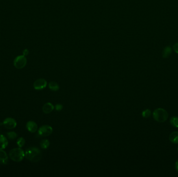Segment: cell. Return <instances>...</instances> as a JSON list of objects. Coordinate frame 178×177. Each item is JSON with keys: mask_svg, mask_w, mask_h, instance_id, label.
<instances>
[{"mask_svg": "<svg viewBox=\"0 0 178 177\" xmlns=\"http://www.w3.org/2000/svg\"><path fill=\"white\" fill-rule=\"evenodd\" d=\"M175 167H176V170L178 171V160L176 162L175 164Z\"/></svg>", "mask_w": 178, "mask_h": 177, "instance_id": "23", "label": "cell"}, {"mask_svg": "<svg viewBox=\"0 0 178 177\" xmlns=\"http://www.w3.org/2000/svg\"><path fill=\"white\" fill-rule=\"evenodd\" d=\"M50 141L47 139H44L42 140L40 142V146L42 149H46L50 146Z\"/></svg>", "mask_w": 178, "mask_h": 177, "instance_id": "16", "label": "cell"}, {"mask_svg": "<svg viewBox=\"0 0 178 177\" xmlns=\"http://www.w3.org/2000/svg\"></svg>", "mask_w": 178, "mask_h": 177, "instance_id": "24", "label": "cell"}, {"mask_svg": "<svg viewBox=\"0 0 178 177\" xmlns=\"http://www.w3.org/2000/svg\"><path fill=\"white\" fill-rule=\"evenodd\" d=\"M153 118L155 120L158 122H164L168 119V114L165 109L158 108L155 110L153 112Z\"/></svg>", "mask_w": 178, "mask_h": 177, "instance_id": "3", "label": "cell"}, {"mask_svg": "<svg viewBox=\"0 0 178 177\" xmlns=\"http://www.w3.org/2000/svg\"><path fill=\"white\" fill-rule=\"evenodd\" d=\"M172 53V49L169 46H166L163 50V57L164 58H168L169 57Z\"/></svg>", "mask_w": 178, "mask_h": 177, "instance_id": "13", "label": "cell"}, {"mask_svg": "<svg viewBox=\"0 0 178 177\" xmlns=\"http://www.w3.org/2000/svg\"><path fill=\"white\" fill-rule=\"evenodd\" d=\"M55 108L57 111H61V110L63 109V106L61 104H57L56 105H55Z\"/></svg>", "mask_w": 178, "mask_h": 177, "instance_id": "20", "label": "cell"}, {"mask_svg": "<svg viewBox=\"0 0 178 177\" xmlns=\"http://www.w3.org/2000/svg\"><path fill=\"white\" fill-rule=\"evenodd\" d=\"M29 50L28 49H24L23 50V52H22V54H23V55L25 56H26L27 55L29 54Z\"/></svg>", "mask_w": 178, "mask_h": 177, "instance_id": "22", "label": "cell"}, {"mask_svg": "<svg viewBox=\"0 0 178 177\" xmlns=\"http://www.w3.org/2000/svg\"><path fill=\"white\" fill-rule=\"evenodd\" d=\"M25 157L31 162H39L42 158L41 152L36 147H30L25 152Z\"/></svg>", "mask_w": 178, "mask_h": 177, "instance_id": "1", "label": "cell"}, {"mask_svg": "<svg viewBox=\"0 0 178 177\" xmlns=\"http://www.w3.org/2000/svg\"><path fill=\"white\" fill-rule=\"evenodd\" d=\"M170 123L174 127L178 128V117L173 116L170 119Z\"/></svg>", "mask_w": 178, "mask_h": 177, "instance_id": "17", "label": "cell"}, {"mask_svg": "<svg viewBox=\"0 0 178 177\" xmlns=\"http://www.w3.org/2000/svg\"><path fill=\"white\" fill-rule=\"evenodd\" d=\"M9 156L11 160L16 162L22 161L25 156V153L22 148H17L11 150L9 153Z\"/></svg>", "mask_w": 178, "mask_h": 177, "instance_id": "2", "label": "cell"}, {"mask_svg": "<svg viewBox=\"0 0 178 177\" xmlns=\"http://www.w3.org/2000/svg\"><path fill=\"white\" fill-rule=\"evenodd\" d=\"M7 137L9 140H14L17 137V133L14 131H10L7 133Z\"/></svg>", "mask_w": 178, "mask_h": 177, "instance_id": "15", "label": "cell"}, {"mask_svg": "<svg viewBox=\"0 0 178 177\" xmlns=\"http://www.w3.org/2000/svg\"><path fill=\"white\" fill-rule=\"evenodd\" d=\"M52 127L49 125H43L38 130V134L42 137L50 136L53 133Z\"/></svg>", "mask_w": 178, "mask_h": 177, "instance_id": "5", "label": "cell"}, {"mask_svg": "<svg viewBox=\"0 0 178 177\" xmlns=\"http://www.w3.org/2000/svg\"><path fill=\"white\" fill-rule=\"evenodd\" d=\"M16 143L18 147L20 148H22L24 147V145L25 144V140L23 137H20L18 139Z\"/></svg>", "mask_w": 178, "mask_h": 177, "instance_id": "18", "label": "cell"}, {"mask_svg": "<svg viewBox=\"0 0 178 177\" xmlns=\"http://www.w3.org/2000/svg\"><path fill=\"white\" fill-rule=\"evenodd\" d=\"M26 128L27 130L30 133H35L38 130V125L36 123L30 120L27 123Z\"/></svg>", "mask_w": 178, "mask_h": 177, "instance_id": "8", "label": "cell"}, {"mask_svg": "<svg viewBox=\"0 0 178 177\" xmlns=\"http://www.w3.org/2000/svg\"><path fill=\"white\" fill-rule=\"evenodd\" d=\"M174 50L177 54H178V43H177L173 46Z\"/></svg>", "mask_w": 178, "mask_h": 177, "instance_id": "21", "label": "cell"}, {"mask_svg": "<svg viewBox=\"0 0 178 177\" xmlns=\"http://www.w3.org/2000/svg\"><path fill=\"white\" fill-rule=\"evenodd\" d=\"M9 158L5 151L0 150V164H7L8 162Z\"/></svg>", "mask_w": 178, "mask_h": 177, "instance_id": "10", "label": "cell"}, {"mask_svg": "<svg viewBox=\"0 0 178 177\" xmlns=\"http://www.w3.org/2000/svg\"><path fill=\"white\" fill-rule=\"evenodd\" d=\"M169 140L173 143H178V131H174L170 135Z\"/></svg>", "mask_w": 178, "mask_h": 177, "instance_id": "12", "label": "cell"}, {"mask_svg": "<svg viewBox=\"0 0 178 177\" xmlns=\"http://www.w3.org/2000/svg\"><path fill=\"white\" fill-rule=\"evenodd\" d=\"M47 86V81L45 79H38L33 83V87L35 90H42Z\"/></svg>", "mask_w": 178, "mask_h": 177, "instance_id": "7", "label": "cell"}, {"mask_svg": "<svg viewBox=\"0 0 178 177\" xmlns=\"http://www.w3.org/2000/svg\"><path fill=\"white\" fill-rule=\"evenodd\" d=\"M48 87L51 90L54 91V92H56L59 89V86L58 83L54 82V81H52V82H50L48 84Z\"/></svg>", "mask_w": 178, "mask_h": 177, "instance_id": "14", "label": "cell"}, {"mask_svg": "<svg viewBox=\"0 0 178 177\" xmlns=\"http://www.w3.org/2000/svg\"><path fill=\"white\" fill-rule=\"evenodd\" d=\"M8 140L4 135H0V150L5 149L8 145Z\"/></svg>", "mask_w": 178, "mask_h": 177, "instance_id": "11", "label": "cell"}, {"mask_svg": "<svg viewBox=\"0 0 178 177\" xmlns=\"http://www.w3.org/2000/svg\"><path fill=\"white\" fill-rule=\"evenodd\" d=\"M3 125L7 129H14L17 126V122L14 118H5L4 120L3 121Z\"/></svg>", "mask_w": 178, "mask_h": 177, "instance_id": "6", "label": "cell"}, {"mask_svg": "<svg viewBox=\"0 0 178 177\" xmlns=\"http://www.w3.org/2000/svg\"><path fill=\"white\" fill-rule=\"evenodd\" d=\"M142 116L144 118H148L151 115V111L149 109L145 110H144V111L142 112Z\"/></svg>", "mask_w": 178, "mask_h": 177, "instance_id": "19", "label": "cell"}, {"mask_svg": "<svg viewBox=\"0 0 178 177\" xmlns=\"http://www.w3.org/2000/svg\"><path fill=\"white\" fill-rule=\"evenodd\" d=\"M54 109V107L51 103L47 102L44 105L42 110L44 113L49 114L53 111Z\"/></svg>", "mask_w": 178, "mask_h": 177, "instance_id": "9", "label": "cell"}, {"mask_svg": "<svg viewBox=\"0 0 178 177\" xmlns=\"http://www.w3.org/2000/svg\"><path fill=\"white\" fill-rule=\"evenodd\" d=\"M27 62L26 57L24 55H20L16 57L14 60V66L18 69L24 68Z\"/></svg>", "mask_w": 178, "mask_h": 177, "instance_id": "4", "label": "cell"}]
</instances>
